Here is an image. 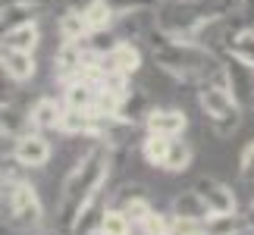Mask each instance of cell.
Returning <instances> with one entry per match:
<instances>
[{"mask_svg":"<svg viewBox=\"0 0 254 235\" xmlns=\"http://www.w3.org/2000/svg\"><path fill=\"white\" fill-rule=\"evenodd\" d=\"M194 188H198V194L204 198V204L210 207V217L236 213V191H232L226 182L213 179V176H204V179L194 182Z\"/></svg>","mask_w":254,"mask_h":235,"instance_id":"8","label":"cell"},{"mask_svg":"<svg viewBox=\"0 0 254 235\" xmlns=\"http://www.w3.org/2000/svg\"><path fill=\"white\" fill-rule=\"evenodd\" d=\"M198 104L204 116H207L210 129L217 135H232L242 125V104L236 101V94L229 91V85L223 82H201L198 85Z\"/></svg>","mask_w":254,"mask_h":235,"instance_id":"3","label":"cell"},{"mask_svg":"<svg viewBox=\"0 0 254 235\" xmlns=\"http://www.w3.org/2000/svg\"><path fill=\"white\" fill-rule=\"evenodd\" d=\"M204 235H210V232H207V229H204Z\"/></svg>","mask_w":254,"mask_h":235,"instance_id":"33","label":"cell"},{"mask_svg":"<svg viewBox=\"0 0 254 235\" xmlns=\"http://www.w3.org/2000/svg\"><path fill=\"white\" fill-rule=\"evenodd\" d=\"M3 54H6V47L0 44V69H3Z\"/></svg>","mask_w":254,"mask_h":235,"instance_id":"30","label":"cell"},{"mask_svg":"<svg viewBox=\"0 0 254 235\" xmlns=\"http://www.w3.org/2000/svg\"><path fill=\"white\" fill-rule=\"evenodd\" d=\"M220 60H223V75H226L229 91L236 94L242 110H251L254 107V69H248L245 63L232 60V57H226V54H220Z\"/></svg>","mask_w":254,"mask_h":235,"instance_id":"6","label":"cell"},{"mask_svg":"<svg viewBox=\"0 0 254 235\" xmlns=\"http://www.w3.org/2000/svg\"><path fill=\"white\" fill-rule=\"evenodd\" d=\"M0 44L6 51H25V54H35V47L41 44V28H38V19L35 22H25V25H16L9 32L0 35Z\"/></svg>","mask_w":254,"mask_h":235,"instance_id":"15","label":"cell"},{"mask_svg":"<svg viewBox=\"0 0 254 235\" xmlns=\"http://www.w3.org/2000/svg\"><path fill=\"white\" fill-rule=\"evenodd\" d=\"M13 157L25 166V170H44V166L51 163V157H54V148H51V141H47L44 132L28 129L13 141Z\"/></svg>","mask_w":254,"mask_h":235,"instance_id":"5","label":"cell"},{"mask_svg":"<svg viewBox=\"0 0 254 235\" xmlns=\"http://www.w3.org/2000/svg\"><path fill=\"white\" fill-rule=\"evenodd\" d=\"M6 151V138H0V154H3Z\"/></svg>","mask_w":254,"mask_h":235,"instance_id":"31","label":"cell"},{"mask_svg":"<svg viewBox=\"0 0 254 235\" xmlns=\"http://www.w3.org/2000/svg\"><path fill=\"white\" fill-rule=\"evenodd\" d=\"M132 226L135 223L126 217V210L116 207V204H110V207L104 210V220H101L97 235H132Z\"/></svg>","mask_w":254,"mask_h":235,"instance_id":"22","label":"cell"},{"mask_svg":"<svg viewBox=\"0 0 254 235\" xmlns=\"http://www.w3.org/2000/svg\"><path fill=\"white\" fill-rule=\"evenodd\" d=\"M254 13V0H245V13H242V16H251Z\"/></svg>","mask_w":254,"mask_h":235,"instance_id":"28","label":"cell"},{"mask_svg":"<svg viewBox=\"0 0 254 235\" xmlns=\"http://www.w3.org/2000/svg\"><path fill=\"white\" fill-rule=\"evenodd\" d=\"M239 173H242V179H254V138L239 154Z\"/></svg>","mask_w":254,"mask_h":235,"instance_id":"27","label":"cell"},{"mask_svg":"<svg viewBox=\"0 0 254 235\" xmlns=\"http://www.w3.org/2000/svg\"><path fill=\"white\" fill-rule=\"evenodd\" d=\"M248 220H251V229H254V198H251V204H248Z\"/></svg>","mask_w":254,"mask_h":235,"instance_id":"29","label":"cell"},{"mask_svg":"<svg viewBox=\"0 0 254 235\" xmlns=\"http://www.w3.org/2000/svg\"><path fill=\"white\" fill-rule=\"evenodd\" d=\"M104 72H123V75H135L144 66V57L138 51V44H132L129 38H120L113 44V51H107L101 57Z\"/></svg>","mask_w":254,"mask_h":235,"instance_id":"7","label":"cell"},{"mask_svg":"<svg viewBox=\"0 0 254 235\" xmlns=\"http://www.w3.org/2000/svg\"><path fill=\"white\" fill-rule=\"evenodd\" d=\"M191 144L189 141H182V135L179 138H170V154H167V163H163V170L167 173H185L191 166Z\"/></svg>","mask_w":254,"mask_h":235,"instance_id":"24","label":"cell"},{"mask_svg":"<svg viewBox=\"0 0 254 235\" xmlns=\"http://www.w3.org/2000/svg\"><path fill=\"white\" fill-rule=\"evenodd\" d=\"M63 110L66 104L57 101V97H38V101L32 104V110H28V122H32V129L38 132H60V119H63Z\"/></svg>","mask_w":254,"mask_h":235,"instance_id":"10","label":"cell"},{"mask_svg":"<svg viewBox=\"0 0 254 235\" xmlns=\"http://www.w3.org/2000/svg\"><path fill=\"white\" fill-rule=\"evenodd\" d=\"M204 229L210 235H242L251 229V220L248 217H236V213H226V217H210L204 223Z\"/></svg>","mask_w":254,"mask_h":235,"instance_id":"23","label":"cell"},{"mask_svg":"<svg viewBox=\"0 0 254 235\" xmlns=\"http://www.w3.org/2000/svg\"><path fill=\"white\" fill-rule=\"evenodd\" d=\"M173 213L179 223H207L210 220V207L204 204L198 188H189L173 198Z\"/></svg>","mask_w":254,"mask_h":235,"instance_id":"12","label":"cell"},{"mask_svg":"<svg viewBox=\"0 0 254 235\" xmlns=\"http://www.w3.org/2000/svg\"><path fill=\"white\" fill-rule=\"evenodd\" d=\"M3 188H6V185H3V182H0V194H3Z\"/></svg>","mask_w":254,"mask_h":235,"instance_id":"32","label":"cell"},{"mask_svg":"<svg viewBox=\"0 0 254 235\" xmlns=\"http://www.w3.org/2000/svg\"><path fill=\"white\" fill-rule=\"evenodd\" d=\"M110 163H113V148L94 141V148H88L75 160L72 170L66 173V179L60 185V201H57V226H60V232H66V235L72 232L75 217L85 207V201L94 198L107 185Z\"/></svg>","mask_w":254,"mask_h":235,"instance_id":"1","label":"cell"},{"mask_svg":"<svg viewBox=\"0 0 254 235\" xmlns=\"http://www.w3.org/2000/svg\"><path fill=\"white\" fill-rule=\"evenodd\" d=\"M151 47H154V63L179 82H194V85L223 82V60L207 44L170 38L157 28H151Z\"/></svg>","mask_w":254,"mask_h":235,"instance_id":"2","label":"cell"},{"mask_svg":"<svg viewBox=\"0 0 254 235\" xmlns=\"http://www.w3.org/2000/svg\"><path fill=\"white\" fill-rule=\"evenodd\" d=\"M107 3H113L116 16H123V13H141V9H154V6H157V0H107Z\"/></svg>","mask_w":254,"mask_h":235,"instance_id":"26","label":"cell"},{"mask_svg":"<svg viewBox=\"0 0 254 235\" xmlns=\"http://www.w3.org/2000/svg\"><path fill=\"white\" fill-rule=\"evenodd\" d=\"M220 54H226L232 60L245 63L248 69H254V25H239L236 32L229 35V41Z\"/></svg>","mask_w":254,"mask_h":235,"instance_id":"14","label":"cell"},{"mask_svg":"<svg viewBox=\"0 0 254 235\" xmlns=\"http://www.w3.org/2000/svg\"><path fill=\"white\" fill-rule=\"evenodd\" d=\"M6 223L16 232H38L44 226V201L32 182H16L6 188Z\"/></svg>","mask_w":254,"mask_h":235,"instance_id":"4","label":"cell"},{"mask_svg":"<svg viewBox=\"0 0 254 235\" xmlns=\"http://www.w3.org/2000/svg\"><path fill=\"white\" fill-rule=\"evenodd\" d=\"M91 129H94L91 110H79V107H66L63 110V119H60L63 135H85V138H91Z\"/></svg>","mask_w":254,"mask_h":235,"instance_id":"19","label":"cell"},{"mask_svg":"<svg viewBox=\"0 0 254 235\" xmlns=\"http://www.w3.org/2000/svg\"><path fill=\"white\" fill-rule=\"evenodd\" d=\"M3 75L16 85H25L38 75V60L35 54H25V51H6L3 54Z\"/></svg>","mask_w":254,"mask_h":235,"instance_id":"13","label":"cell"},{"mask_svg":"<svg viewBox=\"0 0 254 235\" xmlns=\"http://www.w3.org/2000/svg\"><path fill=\"white\" fill-rule=\"evenodd\" d=\"M185 129H189V116H185V110H176V107H154L148 119H144V132L148 135L179 138Z\"/></svg>","mask_w":254,"mask_h":235,"instance_id":"9","label":"cell"},{"mask_svg":"<svg viewBox=\"0 0 254 235\" xmlns=\"http://www.w3.org/2000/svg\"><path fill=\"white\" fill-rule=\"evenodd\" d=\"M154 110V104H151V97L148 91H141V88H129V91L123 94V101H120V116L123 119H129L135 125H144V119H148V113Z\"/></svg>","mask_w":254,"mask_h":235,"instance_id":"16","label":"cell"},{"mask_svg":"<svg viewBox=\"0 0 254 235\" xmlns=\"http://www.w3.org/2000/svg\"><path fill=\"white\" fill-rule=\"evenodd\" d=\"M167 154H170V138H163V135H144L141 138V157L148 166H160L163 170Z\"/></svg>","mask_w":254,"mask_h":235,"instance_id":"25","label":"cell"},{"mask_svg":"<svg viewBox=\"0 0 254 235\" xmlns=\"http://www.w3.org/2000/svg\"><path fill=\"white\" fill-rule=\"evenodd\" d=\"M57 35H60V41H85L88 35V22H85V13L82 6H69L63 9V16L57 19Z\"/></svg>","mask_w":254,"mask_h":235,"instance_id":"17","label":"cell"},{"mask_svg":"<svg viewBox=\"0 0 254 235\" xmlns=\"http://www.w3.org/2000/svg\"><path fill=\"white\" fill-rule=\"evenodd\" d=\"M82 13H85L88 32H110L116 25V9H113V3H107V0H88L82 6Z\"/></svg>","mask_w":254,"mask_h":235,"instance_id":"18","label":"cell"},{"mask_svg":"<svg viewBox=\"0 0 254 235\" xmlns=\"http://www.w3.org/2000/svg\"><path fill=\"white\" fill-rule=\"evenodd\" d=\"M141 235H176V229H179V220H176V213L170 210H151L148 217H144L141 223Z\"/></svg>","mask_w":254,"mask_h":235,"instance_id":"21","label":"cell"},{"mask_svg":"<svg viewBox=\"0 0 254 235\" xmlns=\"http://www.w3.org/2000/svg\"><path fill=\"white\" fill-rule=\"evenodd\" d=\"M41 0H6L0 6V35L9 32L16 25H25V22H35L41 16Z\"/></svg>","mask_w":254,"mask_h":235,"instance_id":"11","label":"cell"},{"mask_svg":"<svg viewBox=\"0 0 254 235\" xmlns=\"http://www.w3.org/2000/svg\"><path fill=\"white\" fill-rule=\"evenodd\" d=\"M97 97V85L85 82V78H75V82L63 85V104L66 107H79V110H91Z\"/></svg>","mask_w":254,"mask_h":235,"instance_id":"20","label":"cell"}]
</instances>
